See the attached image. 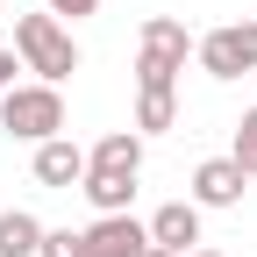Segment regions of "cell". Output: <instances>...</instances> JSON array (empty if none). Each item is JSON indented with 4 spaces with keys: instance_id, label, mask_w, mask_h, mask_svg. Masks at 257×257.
Listing matches in <instances>:
<instances>
[{
    "instance_id": "ac0fdd59",
    "label": "cell",
    "mask_w": 257,
    "mask_h": 257,
    "mask_svg": "<svg viewBox=\"0 0 257 257\" xmlns=\"http://www.w3.org/2000/svg\"><path fill=\"white\" fill-rule=\"evenodd\" d=\"M186 257H221V250H186Z\"/></svg>"
},
{
    "instance_id": "6da1fadb",
    "label": "cell",
    "mask_w": 257,
    "mask_h": 257,
    "mask_svg": "<svg viewBox=\"0 0 257 257\" xmlns=\"http://www.w3.org/2000/svg\"><path fill=\"white\" fill-rule=\"evenodd\" d=\"M15 57H22L43 86H57V79H72V72H79V43H72V29H64L50 8L15 22Z\"/></svg>"
},
{
    "instance_id": "e0dca14e",
    "label": "cell",
    "mask_w": 257,
    "mask_h": 257,
    "mask_svg": "<svg viewBox=\"0 0 257 257\" xmlns=\"http://www.w3.org/2000/svg\"><path fill=\"white\" fill-rule=\"evenodd\" d=\"M143 257H179V250H157V243H150V250H143Z\"/></svg>"
},
{
    "instance_id": "7a4b0ae2",
    "label": "cell",
    "mask_w": 257,
    "mask_h": 257,
    "mask_svg": "<svg viewBox=\"0 0 257 257\" xmlns=\"http://www.w3.org/2000/svg\"><path fill=\"white\" fill-rule=\"evenodd\" d=\"M186 50H193L186 22L150 15V22H143V43H136V86H143V93H172L179 72H186Z\"/></svg>"
},
{
    "instance_id": "4fadbf2b",
    "label": "cell",
    "mask_w": 257,
    "mask_h": 257,
    "mask_svg": "<svg viewBox=\"0 0 257 257\" xmlns=\"http://www.w3.org/2000/svg\"><path fill=\"white\" fill-rule=\"evenodd\" d=\"M236 165H243V179H257V107H243V121H236Z\"/></svg>"
},
{
    "instance_id": "5bb4252c",
    "label": "cell",
    "mask_w": 257,
    "mask_h": 257,
    "mask_svg": "<svg viewBox=\"0 0 257 257\" xmlns=\"http://www.w3.org/2000/svg\"><path fill=\"white\" fill-rule=\"evenodd\" d=\"M36 257H86V236L79 229H43V250Z\"/></svg>"
},
{
    "instance_id": "52a82bcc",
    "label": "cell",
    "mask_w": 257,
    "mask_h": 257,
    "mask_svg": "<svg viewBox=\"0 0 257 257\" xmlns=\"http://www.w3.org/2000/svg\"><path fill=\"white\" fill-rule=\"evenodd\" d=\"M150 243L157 250H193V243H200V207H193V200H165V207H157L150 214Z\"/></svg>"
},
{
    "instance_id": "8fae6325",
    "label": "cell",
    "mask_w": 257,
    "mask_h": 257,
    "mask_svg": "<svg viewBox=\"0 0 257 257\" xmlns=\"http://www.w3.org/2000/svg\"><path fill=\"white\" fill-rule=\"evenodd\" d=\"M43 250V221L29 207H8L0 214V257H36Z\"/></svg>"
},
{
    "instance_id": "30bf717a",
    "label": "cell",
    "mask_w": 257,
    "mask_h": 257,
    "mask_svg": "<svg viewBox=\"0 0 257 257\" xmlns=\"http://www.w3.org/2000/svg\"><path fill=\"white\" fill-rule=\"evenodd\" d=\"M79 193H86L100 214H128V200H136V172H86Z\"/></svg>"
},
{
    "instance_id": "7c38bea8",
    "label": "cell",
    "mask_w": 257,
    "mask_h": 257,
    "mask_svg": "<svg viewBox=\"0 0 257 257\" xmlns=\"http://www.w3.org/2000/svg\"><path fill=\"white\" fill-rule=\"evenodd\" d=\"M179 121V93H136V128H172Z\"/></svg>"
},
{
    "instance_id": "277c9868",
    "label": "cell",
    "mask_w": 257,
    "mask_h": 257,
    "mask_svg": "<svg viewBox=\"0 0 257 257\" xmlns=\"http://www.w3.org/2000/svg\"><path fill=\"white\" fill-rule=\"evenodd\" d=\"M193 57H200L207 79H243V72H257V22H221V29H207V36L193 43Z\"/></svg>"
},
{
    "instance_id": "ba28073f",
    "label": "cell",
    "mask_w": 257,
    "mask_h": 257,
    "mask_svg": "<svg viewBox=\"0 0 257 257\" xmlns=\"http://www.w3.org/2000/svg\"><path fill=\"white\" fill-rule=\"evenodd\" d=\"M36 179H43V186H57V193H72V186L86 179V150H79L72 136H50V143H36Z\"/></svg>"
},
{
    "instance_id": "3957f363",
    "label": "cell",
    "mask_w": 257,
    "mask_h": 257,
    "mask_svg": "<svg viewBox=\"0 0 257 257\" xmlns=\"http://www.w3.org/2000/svg\"><path fill=\"white\" fill-rule=\"evenodd\" d=\"M0 128H8L15 143H50L57 128H64V93L57 86H8L0 93Z\"/></svg>"
},
{
    "instance_id": "8992f818",
    "label": "cell",
    "mask_w": 257,
    "mask_h": 257,
    "mask_svg": "<svg viewBox=\"0 0 257 257\" xmlns=\"http://www.w3.org/2000/svg\"><path fill=\"white\" fill-rule=\"evenodd\" d=\"M243 165L236 157H207L200 172H193V207H243Z\"/></svg>"
},
{
    "instance_id": "9a60e30c",
    "label": "cell",
    "mask_w": 257,
    "mask_h": 257,
    "mask_svg": "<svg viewBox=\"0 0 257 257\" xmlns=\"http://www.w3.org/2000/svg\"><path fill=\"white\" fill-rule=\"evenodd\" d=\"M50 15L57 22H86V15H100V0H50Z\"/></svg>"
},
{
    "instance_id": "5b68a950",
    "label": "cell",
    "mask_w": 257,
    "mask_h": 257,
    "mask_svg": "<svg viewBox=\"0 0 257 257\" xmlns=\"http://www.w3.org/2000/svg\"><path fill=\"white\" fill-rule=\"evenodd\" d=\"M86 236V257H143L150 250V221H136V214H100L93 229H79Z\"/></svg>"
},
{
    "instance_id": "2e32d148",
    "label": "cell",
    "mask_w": 257,
    "mask_h": 257,
    "mask_svg": "<svg viewBox=\"0 0 257 257\" xmlns=\"http://www.w3.org/2000/svg\"><path fill=\"white\" fill-rule=\"evenodd\" d=\"M15 86V50H0V93Z\"/></svg>"
},
{
    "instance_id": "9c48e42d",
    "label": "cell",
    "mask_w": 257,
    "mask_h": 257,
    "mask_svg": "<svg viewBox=\"0 0 257 257\" xmlns=\"http://www.w3.org/2000/svg\"><path fill=\"white\" fill-rule=\"evenodd\" d=\"M86 172H143V136L136 128H107V136L86 150Z\"/></svg>"
}]
</instances>
